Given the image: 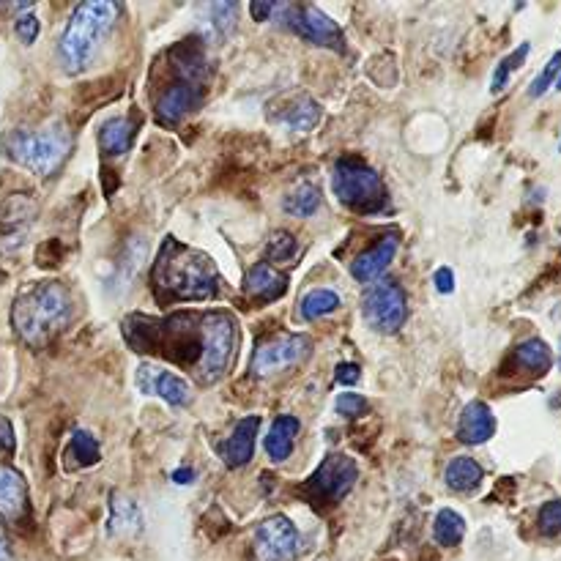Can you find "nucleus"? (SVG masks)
I'll list each match as a JSON object with an SVG mask.
<instances>
[{"label": "nucleus", "instance_id": "obj_1", "mask_svg": "<svg viewBox=\"0 0 561 561\" xmlns=\"http://www.w3.org/2000/svg\"><path fill=\"white\" fill-rule=\"evenodd\" d=\"M208 312H173L170 318L129 315L124 321L126 343L137 354L162 356L198 373L206 354Z\"/></svg>", "mask_w": 561, "mask_h": 561}, {"label": "nucleus", "instance_id": "obj_2", "mask_svg": "<svg viewBox=\"0 0 561 561\" xmlns=\"http://www.w3.org/2000/svg\"><path fill=\"white\" fill-rule=\"evenodd\" d=\"M219 274L206 252L192 250L173 236L162 241L151 269L156 304L176 307L184 302H208L217 296Z\"/></svg>", "mask_w": 561, "mask_h": 561}, {"label": "nucleus", "instance_id": "obj_3", "mask_svg": "<svg viewBox=\"0 0 561 561\" xmlns=\"http://www.w3.org/2000/svg\"><path fill=\"white\" fill-rule=\"evenodd\" d=\"M72 318V296L61 282H31L25 285L14 307H11V326L20 340L31 348H44L55 334L66 329Z\"/></svg>", "mask_w": 561, "mask_h": 561}, {"label": "nucleus", "instance_id": "obj_4", "mask_svg": "<svg viewBox=\"0 0 561 561\" xmlns=\"http://www.w3.org/2000/svg\"><path fill=\"white\" fill-rule=\"evenodd\" d=\"M118 14L121 6L113 0H91V3H80L72 11L58 42V58L66 72L80 74L94 63L107 33L118 22Z\"/></svg>", "mask_w": 561, "mask_h": 561}, {"label": "nucleus", "instance_id": "obj_5", "mask_svg": "<svg viewBox=\"0 0 561 561\" xmlns=\"http://www.w3.org/2000/svg\"><path fill=\"white\" fill-rule=\"evenodd\" d=\"M173 63H176L178 80L167 85L159 94L154 107L156 121L162 126H178L189 113H195L203 102V83H206V61L195 47H178L173 52Z\"/></svg>", "mask_w": 561, "mask_h": 561}, {"label": "nucleus", "instance_id": "obj_6", "mask_svg": "<svg viewBox=\"0 0 561 561\" xmlns=\"http://www.w3.org/2000/svg\"><path fill=\"white\" fill-rule=\"evenodd\" d=\"M3 151L17 165L28 167L36 176L47 178L66 162V156L72 151V135H69V126L63 121H52V124L36 129V132L14 129L3 140Z\"/></svg>", "mask_w": 561, "mask_h": 561}, {"label": "nucleus", "instance_id": "obj_7", "mask_svg": "<svg viewBox=\"0 0 561 561\" xmlns=\"http://www.w3.org/2000/svg\"><path fill=\"white\" fill-rule=\"evenodd\" d=\"M332 189L337 200L356 214H378L389 203L384 178L356 156L337 159L332 173Z\"/></svg>", "mask_w": 561, "mask_h": 561}, {"label": "nucleus", "instance_id": "obj_8", "mask_svg": "<svg viewBox=\"0 0 561 561\" xmlns=\"http://www.w3.org/2000/svg\"><path fill=\"white\" fill-rule=\"evenodd\" d=\"M356 479H359L356 460L334 452V455H326V458H323L321 466L315 468V474L304 482L302 488H299V493H302L310 504H315L318 510H323V507L340 504V501L351 493Z\"/></svg>", "mask_w": 561, "mask_h": 561}, {"label": "nucleus", "instance_id": "obj_9", "mask_svg": "<svg viewBox=\"0 0 561 561\" xmlns=\"http://www.w3.org/2000/svg\"><path fill=\"white\" fill-rule=\"evenodd\" d=\"M236 348H239V323L233 321V315L219 310L208 312L206 354L195 373L200 384H217L219 378H225L236 356Z\"/></svg>", "mask_w": 561, "mask_h": 561}, {"label": "nucleus", "instance_id": "obj_10", "mask_svg": "<svg viewBox=\"0 0 561 561\" xmlns=\"http://www.w3.org/2000/svg\"><path fill=\"white\" fill-rule=\"evenodd\" d=\"M274 17L280 20L282 28H288L296 36H302L307 42L318 44V47H329L334 52H345V36L340 25L323 14L318 6L302 3V6H277Z\"/></svg>", "mask_w": 561, "mask_h": 561}, {"label": "nucleus", "instance_id": "obj_11", "mask_svg": "<svg viewBox=\"0 0 561 561\" xmlns=\"http://www.w3.org/2000/svg\"><path fill=\"white\" fill-rule=\"evenodd\" d=\"M362 315L375 332H397L408 321L406 291L397 282H378V285H373L370 291L364 293Z\"/></svg>", "mask_w": 561, "mask_h": 561}, {"label": "nucleus", "instance_id": "obj_12", "mask_svg": "<svg viewBox=\"0 0 561 561\" xmlns=\"http://www.w3.org/2000/svg\"><path fill=\"white\" fill-rule=\"evenodd\" d=\"M310 337L304 334H282V337H274L269 343H263L252 354V375L258 378H266V375L280 373V370H288L293 364H299L304 356L310 354Z\"/></svg>", "mask_w": 561, "mask_h": 561}, {"label": "nucleus", "instance_id": "obj_13", "mask_svg": "<svg viewBox=\"0 0 561 561\" xmlns=\"http://www.w3.org/2000/svg\"><path fill=\"white\" fill-rule=\"evenodd\" d=\"M255 561H291L299 553V531L285 515H271L255 531Z\"/></svg>", "mask_w": 561, "mask_h": 561}, {"label": "nucleus", "instance_id": "obj_14", "mask_svg": "<svg viewBox=\"0 0 561 561\" xmlns=\"http://www.w3.org/2000/svg\"><path fill=\"white\" fill-rule=\"evenodd\" d=\"M140 389L146 395H159L162 400H167L170 406H187L189 397V384L184 378H178L176 373H165V370H156L151 364H143L140 373H137Z\"/></svg>", "mask_w": 561, "mask_h": 561}, {"label": "nucleus", "instance_id": "obj_15", "mask_svg": "<svg viewBox=\"0 0 561 561\" xmlns=\"http://www.w3.org/2000/svg\"><path fill=\"white\" fill-rule=\"evenodd\" d=\"M274 107H280V113H271V118L291 126L293 132H310L312 126H318L321 121V107L307 94L282 96L280 104H274Z\"/></svg>", "mask_w": 561, "mask_h": 561}, {"label": "nucleus", "instance_id": "obj_16", "mask_svg": "<svg viewBox=\"0 0 561 561\" xmlns=\"http://www.w3.org/2000/svg\"><path fill=\"white\" fill-rule=\"evenodd\" d=\"M260 430V416H244L236 430L230 433V438L222 444V460L228 468H241L247 466L255 452V438Z\"/></svg>", "mask_w": 561, "mask_h": 561}, {"label": "nucleus", "instance_id": "obj_17", "mask_svg": "<svg viewBox=\"0 0 561 561\" xmlns=\"http://www.w3.org/2000/svg\"><path fill=\"white\" fill-rule=\"evenodd\" d=\"M285 291H288V277L271 269L269 263L252 266L244 277V293L250 296L252 302L271 304L277 302L280 296H285Z\"/></svg>", "mask_w": 561, "mask_h": 561}, {"label": "nucleus", "instance_id": "obj_18", "mask_svg": "<svg viewBox=\"0 0 561 561\" xmlns=\"http://www.w3.org/2000/svg\"><path fill=\"white\" fill-rule=\"evenodd\" d=\"M395 255H397V236H384V239H378L370 250L362 252V255L351 263L354 280L359 282L378 280V277L389 269V263L395 260Z\"/></svg>", "mask_w": 561, "mask_h": 561}, {"label": "nucleus", "instance_id": "obj_19", "mask_svg": "<svg viewBox=\"0 0 561 561\" xmlns=\"http://www.w3.org/2000/svg\"><path fill=\"white\" fill-rule=\"evenodd\" d=\"M496 433V416L490 411L482 400H474L463 408L460 414V425H458V441L463 444H485L488 438H493Z\"/></svg>", "mask_w": 561, "mask_h": 561}, {"label": "nucleus", "instance_id": "obj_20", "mask_svg": "<svg viewBox=\"0 0 561 561\" xmlns=\"http://www.w3.org/2000/svg\"><path fill=\"white\" fill-rule=\"evenodd\" d=\"M28 510V488L25 479L11 466H0V515L20 520Z\"/></svg>", "mask_w": 561, "mask_h": 561}, {"label": "nucleus", "instance_id": "obj_21", "mask_svg": "<svg viewBox=\"0 0 561 561\" xmlns=\"http://www.w3.org/2000/svg\"><path fill=\"white\" fill-rule=\"evenodd\" d=\"M299 430H302V422L296 419V416H277L274 419V425H271L269 436L263 441V447H266V455H269L274 463H282V460L291 458L293 447H296V436H299Z\"/></svg>", "mask_w": 561, "mask_h": 561}, {"label": "nucleus", "instance_id": "obj_22", "mask_svg": "<svg viewBox=\"0 0 561 561\" xmlns=\"http://www.w3.org/2000/svg\"><path fill=\"white\" fill-rule=\"evenodd\" d=\"M137 124L132 118H110L99 132V146L107 156H124L135 143Z\"/></svg>", "mask_w": 561, "mask_h": 561}, {"label": "nucleus", "instance_id": "obj_23", "mask_svg": "<svg viewBox=\"0 0 561 561\" xmlns=\"http://www.w3.org/2000/svg\"><path fill=\"white\" fill-rule=\"evenodd\" d=\"M482 477H485L482 466H479L474 458H466V455L449 460L447 471H444V482H447L452 490H458V493H471V490H477Z\"/></svg>", "mask_w": 561, "mask_h": 561}, {"label": "nucleus", "instance_id": "obj_24", "mask_svg": "<svg viewBox=\"0 0 561 561\" xmlns=\"http://www.w3.org/2000/svg\"><path fill=\"white\" fill-rule=\"evenodd\" d=\"M512 359H515V364H518L520 370H526V373L531 375H545L553 364L551 348H548V343L540 340V337H531L526 343H520L518 348H515Z\"/></svg>", "mask_w": 561, "mask_h": 561}, {"label": "nucleus", "instance_id": "obj_25", "mask_svg": "<svg viewBox=\"0 0 561 561\" xmlns=\"http://www.w3.org/2000/svg\"><path fill=\"white\" fill-rule=\"evenodd\" d=\"M143 526V518H140V510H137L132 501L121 496V493H113V518L107 523V531L113 537H132L137 534Z\"/></svg>", "mask_w": 561, "mask_h": 561}, {"label": "nucleus", "instance_id": "obj_26", "mask_svg": "<svg viewBox=\"0 0 561 561\" xmlns=\"http://www.w3.org/2000/svg\"><path fill=\"white\" fill-rule=\"evenodd\" d=\"M466 534V520L455 510H441L433 523V537L441 548H455Z\"/></svg>", "mask_w": 561, "mask_h": 561}, {"label": "nucleus", "instance_id": "obj_27", "mask_svg": "<svg viewBox=\"0 0 561 561\" xmlns=\"http://www.w3.org/2000/svg\"><path fill=\"white\" fill-rule=\"evenodd\" d=\"M340 307V296L329 288H318V291H310L299 304V318L302 321H318L323 315H329Z\"/></svg>", "mask_w": 561, "mask_h": 561}, {"label": "nucleus", "instance_id": "obj_28", "mask_svg": "<svg viewBox=\"0 0 561 561\" xmlns=\"http://www.w3.org/2000/svg\"><path fill=\"white\" fill-rule=\"evenodd\" d=\"M321 206V189L315 187V184H302V187H296L285 198L282 208L291 214V217H312L315 211Z\"/></svg>", "mask_w": 561, "mask_h": 561}, {"label": "nucleus", "instance_id": "obj_29", "mask_svg": "<svg viewBox=\"0 0 561 561\" xmlns=\"http://www.w3.org/2000/svg\"><path fill=\"white\" fill-rule=\"evenodd\" d=\"M208 28L214 31V36H228L236 28V17H239V6L236 3H211L206 9Z\"/></svg>", "mask_w": 561, "mask_h": 561}, {"label": "nucleus", "instance_id": "obj_30", "mask_svg": "<svg viewBox=\"0 0 561 561\" xmlns=\"http://www.w3.org/2000/svg\"><path fill=\"white\" fill-rule=\"evenodd\" d=\"M69 458L77 460V466H96L99 463V444L88 430H74Z\"/></svg>", "mask_w": 561, "mask_h": 561}, {"label": "nucleus", "instance_id": "obj_31", "mask_svg": "<svg viewBox=\"0 0 561 561\" xmlns=\"http://www.w3.org/2000/svg\"><path fill=\"white\" fill-rule=\"evenodd\" d=\"M529 44H520L518 50L510 52L504 61L499 63V69H496V74H493V83H490V91L493 94H499V91H504L507 88V83H510V77L520 69V63L526 61V55H529Z\"/></svg>", "mask_w": 561, "mask_h": 561}, {"label": "nucleus", "instance_id": "obj_32", "mask_svg": "<svg viewBox=\"0 0 561 561\" xmlns=\"http://www.w3.org/2000/svg\"><path fill=\"white\" fill-rule=\"evenodd\" d=\"M296 252H299V241H296V236H291L288 230L271 233L269 244H266V258L274 260V263H285V260L296 258Z\"/></svg>", "mask_w": 561, "mask_h": 561}, {"label": "nucleus", "instance_id": "obj_33", "mask_svg": "<svg viewBox=\"0 0 561 561\" xmlns=\"http://www.w3.org/2000/svg\"><path fill=\"white\" fill-rule=\"evenodd\" d=\"M559 72H561V50L553 55L551 61L545 63V69H542L540 74H537V80L531 83V88H529V96L531 99H540L548 88H553L556 85V77H559Z\"/></svg>", "mask_w": 561, "mask_h": 561}, {"label": "nucleus", "instance_id": "obj_34", "mask_svg": "<svg viewBox=\"0 0 561 561\" xmlns=\"http://www.w3.org/2000/svg\"><path fill=\"white\" fill-rule=\"evenodd\" d=\"M537 526H540V534H545V537L561 534V499L542 504L540 515H537Z\"/></svg>", "mask_w": 561, "mask_h": 561}, {"label": "nucleus", "instance_id": "obj_35", "mask_svg": "<svg viewBox=\"0 0 561 561\" xmlns=\"http://www.w3.org/2000/svg\"><path fill=\"white\" fill-rule=\"evenodd\" d=\"M337 411L348 419H356V416H364L370 411V403L356 392H345V395L337 397Z\"/></svg>", "mask_w": 561, "mask_h": 561}, {"label": "nucleus", "instance_id": "obj_36", "mask_svg": "<svg viewBox=\"0 0 561 561\" xmlns=\"http://www.w3.org/2000/svg\"><path fill=\"white\" fill-rule=\"evenodd\" d=\"M14 31H17V36H20L22 44H33L36 39H39L42 25H39V20H36L33 14H25V17H17V22H14Z\"/></svg>", "mask_w": 561, "mask_h": 561}, {"label": "nucleus", "instance_id": "obj_37", "mask_svg": "<svg viewBox=\"0 0 561 561\" xmlns=\"http://www.w3.org/2000/svg\"><path fill=\"white\" fill-rule=\"evenodd\" d=\"M334 378H337V384L351 386L362 378V370H359V364L343 362V364H337V375H334Z\"/></svg>", "mask_w": 561, "mask_h": 561}, {"label": "nucleus", "instance_id": "obj_38", "mask_svg": "<svg viewBox=\"0 0 561 561\" xmlns=\"http://www.w3.org/2000/svg\"><path fill=\"white\" fill-rule=\"evenodd\" d=\"M17 447V438H14V427L6 416H0V452H14Z\"/></svg>", "mask_w": 561, "mask_h": 561}, {"label": "nucleus", "instance_id": "obj_39", "mask_svg": "<svg viewBox=\"0 0 561 561\" xmlns=\"http://www.w3.org/2000/svg\"><path fill=\"white\" fill-rule=\"evenodd\" d=\"M433 285L438 288V293H452L455 291V274L444 266V269H438L433 274Z\"/></svg>", "mask_w": 561, "mask_h": 561}, {"label": "nucleus", "instance_id": "obj_40", "mask_svg": "<svg viewBox=\"0 0 561 561\" xmlns=\"http://www.w3.org/2000/svg\"><path fill=\"white\" fill-rule=\"evenodd\" d=\"M274 9H277V3H271V0H258V3H252L250 6L252 17H255L258 22L269 20L271 14H274Z\"/></svg>", "mask_w": 561, "mask_h": 561}, {"label": "nucleus", "instance_id": "obj_41", "mask_svg": "<svg viewBox=\"0 0 561 561\" xmlns=\"http://www.w3.org/2000/svg\"><path fill=\"white\" fill-rule=\"evenodd\" d=\"M195 479V471L192 468H178V471H173V482L176 485H189Z\"/></svg>", "mask_w": 561, "mask_h": 561}, {"label": "nucleus", "instance_id": "obj_42", "mask_svg": "<svg viewBox=\"0 0 561 561\" xmlns=\"http://www.w3.org/2000/svg\"><path fill=\"white\" fill-rule=\"evenodd\" d=\"M0 561H14L11 559V548L9 542H6V537H3V531H0Z\"/></svg>", "mask_w": 561, "mask_h": 561}, {"label": "nucleus", "instance_id": "obj_43", "mask_svg": "<svg viewBox=\"0 0 561 561\" xmlns=\"http://www.w3.org/2000/svg\"><path fill=\"white\" fill-rule=\"evenodd\" d=\"M556 91H561V72H559V77H556V85H553Z\"/></svg>", "mask_w": 561, "mask_h": 561}, {"label": "nucleus", "instance_id": "obj_44", "mask_svg": "<svg viewBox=\"0 0 561 561\" xmlns=\"http://www.w3.org/2000/svg\"><path fill=\"white\" fill-rule=\"evenodd\" d=\"M559 370H561V351H559Z\"/></svg>", "mask_w": 561, "mask_h": 561}, {"label": "nucleus", "instance_id": "obj_45", "mask_svg": "<svg viewBox=\"0 0 561 561\" xmlns=\"http://www.w3.org/2000/svg\"><path fill=\"white\" fill-rule=\"evenodd\" d=\"M559 148H561V146H559Z\"/></svg>", "mask_w": 561, "mask_h": 561}]
</instances>
